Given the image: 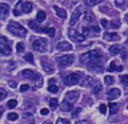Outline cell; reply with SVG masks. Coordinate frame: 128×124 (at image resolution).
Instances as JSON below:
<instances>
[{"instance_id":"cell-1","label":"cell","mask_w":128,"mask_h":124,"mask_svg":"<svg viewBox=\"0 0 128 124\" xmlns=\"http://www.w3.org/2000/svg\"><path fill=\"white\" fill-rule=\"evenodd\" d=\"M101 57V52L99 50H90L86 53H83L80 56V62L83 64H88L92 61L99 60Z\"/></svg>"},{"instance_id":"cell-2","label":"cell","mask_w":128,"mask_h":124,"mask_svg":"<svg viewBox=\"0 0 128 124\" xmlns=\"http://www.w3.org/2000/svg\"><path fill=\"white\" fill-rule=\"evenodd\" d=\"M7 29L9 32H11L13 35H16V36H19V37H25L26 36V29L19 23L17 22H14V21H10L8 26H7Z\"/></svg>"},{"instance_id":"cell-3","label":"cell","mask_w":128,"mask_h":124,"mask_svg":"<svg viewBox=\"0 0 128 124\" xmlns=\"http://www.w3.org/2000/svg\"><path fill=\"white\" fill-rule=\"evenodd\" d=\"M56 63H57V66L60 68V69H63V68H66L68 66H70L71 64H73L74 62V55H71V54H67V55H64V56H59L55 59Z\"/></svg>"},{"instance_id":"cell-4","label":"cell","mask_w":128,"mask_h":124,"mask_svg":"<svg viewBox=\"0 0 128 124\" xmlns=\"http://www.w3.org/2000/svg\"><path fill=\"white\" fill-rule=\"evenodd\" d=\"M47 40L44 39V38H38L36 40L33 41L32 43V47L35 51L37 52H40V53H43V52H46L47 51Z\"/></svg>"},{"instance_id":"cell-5","label":"cell","mask_w":128,"mask_h":124,"mask_svg":"<svg viewBox=\"0 0 128 124\" xmlns=\"http://www.w3.org/2000/svg\"><path fill=\"white\" fill-rule=\"evenodd\" d=\"M80 80H81V75L79 73H71L63 79V82L65 83V85L72 86V85L78 84L80 82Z\"/></svg>"},{"instance_id":"cell-6","label":"cell","mask_w":128,"mask_h":124,"mask_svg":"<svg viewBox=\"0 0 128 124\" xmlns=\"http://www.w3.org/2000/svg\"><path fill=\"white\" fill-rule=\"evenodd\" d=\"M11 51L12 50L8 43V40L5 37L0 36V53H2L4 55H10Z\"/></svg>"},{"instance_id":"cell-7","label":"cell","mask_w":128,"mask_h":124,"mask_svg":"<svg viewBox=\"0 0 128 124\" xmlns=\"http://www.w3.org/2000/svg\"><path fill=\"white\" fill-rule=\"evenodd\" d=\"M68 36L74 42H83L85 40V36L82 33L77 32L74 29H69L68 30Z\"/></svg>"},{"instance_id":"cell-8","label":"cell","mask_w":128,"mask_h":124,"mask_svg":"<svg viewBox=\"0 0 128 124\" xmlns=\"http://www.w3.org/2000/svg\"><path fill=\"white\" fill-rule=\"evenodd\" d=\"M21 74H22V76L24 77V78H26V79H29V80H31V81H36L37 79H39L40 77H41V75L39 74V73H37V72H35V71H32V70H30V69H25V70H23L22 72H21Z\"/></svg>"},{"instance_id":"cell-9","label":"cell","mask_w":128,"mask_h":124,"mask_svg":"<svg viewBox=\"0 0 128 124\" xmlns=\"http://www.w3.org/2000/svg\"><path fill=\"white\" fill-rule=\"evenodd\" d=\"M87 67H88V69L90 71H94V72H97V73H101L103 71V65L98 60L92 61V62L88 63V66Z\"/></svg>"},{"instance_id":"cell-10","label":"cell","mask_w":128,"mask_h":124,"mask_svg":"<svg viewBox=\"0 0 128 124\" xmlns=\"http://www.w3.org/2000/svg\"><path fill=\"white\" fill-rule=\"evenodd\" d=\"M78 98H79V93L77 91H69L65 95V100L70 103L76 102L78 100Z\"/></svg>"},{"instance_id":"cell-11","label":"cell","mask_w":128,"mask_h":124,"mask_svg":"<svg viewBox=\"0 0 128 124\" xmlns=\"http://www.w3.org/2000/svg\"><path fill=\"white\" fill-rule=\"evenodd\" d=\"M9 14V6L6 3H1L0 4V19L5 20Z\"/></svg>"},{"instance_id":"cell-12","label":"cell","mask_w":128,"mask_h":124,"mask_svg":"<svg viewBox=\"0 0 128 124\" xmlns=\"http://www.w3.org/2000/svg\"><path fill=\"white\" fill-rule=\"evenodd\" d=\"M103 37L106 41H117L120 39V36L115 32H105Z\"/></svg>"},{"instance_id":"cell-13","label":"cell","mask_w":128,"mask_h":124,"mask_svg":"<svg viewBox=\"0 0 128 124\" xmlns=\"http://www.w3.org/2000/svg\"><path fill=\"white\" fill-rule=\"evenodd\" d=\"M56 48L59 50V51H70L73 47L70 43L66 42V41H62V42H59L56 46Z\"/></svg>"},{"instance_id":"cell-14","label":"cell","mask_w":128,"mask_h":124,"mask_svg":"<svg viewBox=\"0 0 128 124\" xmlns=\"http://www.w3.org/2000/svg\"><path fill=\"white\" fill-rule=\"evenodd\" d=\"M120 95H121V92H120V90H119L118 88H112V89L108 92L107 97H108V100H115V99H117Z\"/></svg>"},{"instance_id":"cell-15","label":"cell","mask_w":128,"mask_h":124,"mask_svg":"<svg viewBox=\"0 0 128 124\" xmlns=\"http://www.w3.org/2000/svg\"><path fill=\"white\" fill-rule=\"evenodd\" d=\"M80 15H81V10L79 8H75V10L73 11V13L71 15V18H70V25L71 26H73L78 21Z\"/></svg>"},{"instance_id":"cell-16","label":"cell","mask_w":128,"mask_h":124,"mask_svg":"<svg viewBox=\"0 0 128 124\" xmlns=\"http://www.w3.org/2000/svg\"><path fill=\"white\" fill-rule=\"evenodd\" d=\"M33 9V4L31 2H24L21 3V11L24 13H30Z\"/></svg>"},{"instance_id":"cell-17","label":"cell","mask_w":128,"mask_h":124,"mask_svg":"<svg viewBox=\"0 0 128 124\" xmlns=\"http://www.w3.org/2000/svg\"><path fill=\"white\" fill-rule=\"evenodd\" d=\"M53 8H54V11L56 12L57 16H59L60 18L65 19V18L67 17V12H66L64 9H62V8H60V7H58V6H53Z\"/></svg>"},{"instance_id":"cell-18","label":"cell","mask_w":128,"mask_h":124,"mask_svg":"<svg viewBox=\"0 0 128 124\" xmlns=\"http://www.w3.org/2000/svg\"><path fill=\"white\" fill-rule=\"evenodd\" d=\"M60 106H61V110L64 111V112H69V111H71V110H72V107H73L72 103H70V102H68V101H66V100H63Z\"/></svg>"},{"instance_id":"cell-19","label":"cell","mask_w":128,"mask_h":124,"mask_svg":"<svg viewBox=\"0 0 128 124\" xmlns=\"http://www.w3.org/2000/svg\"><path fill=\"white\" fill-rule=\"evenodd\" d=\"M93 83H94L93 78H92L91 76H87V77L84 78V80H82L81 86H82V87H90V86L93 85Z\"/></svg>"},{"instance_id":"cell-20","label":"cell","mask_w":128,"mask_h":124,"mask_svg":"<svg viewBox=\"0 0 128 124\" xmlns=\"http://www.w3.org/2000/svg\"><path fill=\"white\" fill-rule=\"evenodd\" d=\"M41 63H42L43 69H44L47 73L52 74V73L54 72V68H53V66H52L51 64H49V63H47V62H45V61H41Z\"/></svg>"},{"instance_id":"cell-21","label":"cell","mask_w":128,"mask_h":124,"mask_svg":"<svg viewBox=\"0 0 128 124\" xmlns=\"http://www.w3.org/2000/svg\"><path fill=\"white\" fill-rule=\"evenodd\" d=\"M109 52L112 55H117V54H119L121 52V47L119 45H112L109 48Z\"/></svg>"},{"instance_id":"cell-22","label":"cell","mask_w":128,"mask_h":124,"mask_svg":"<svg viewBox=\"0 0 128 124\" xmlns=\"http://www.w3.org/2000/svg\"><path fill=\"white\" fill-rule=\"evenodd\" d=\"M84 19H85L86 21H88V22H92V21H94V19H95V16H94V14L92 13V11H90V10H87V11L85 12V15H84Z\"/></svg>"},{"instance_id":"cell-23","label":"cell","mask_w":128,"mask_h":124,"mask_svg":"<svg viewBox=\"0 0 128 124\" xmlns=\"http://www.w3.org/2000/svg\"><path fill=\"white\" fill-rule=\"evenodd\" d=\"M109 108H110V114H116L118 112V109H119V106L117 103H110L109 104Z\"/></svg>"},{"instance_id":"cell-24","label":"cell","mask_w":128,"mask_h":124,"mask_svg":"<svg viewBox=\"0 0 128 124\" xmlns=\"http://www.w3.org/2000/svg\"><path fill=\"white\" fill-rule=\"evenodd\" d=\"M45 18H46V14H45L44 11H39V12L37 13V15H36V19H37V21H38L39 23L43 22V21L45 20Z\"/></svg>"},{"instance_id":"cell-25","label":"cell","mask_w":128,"mask_h":124,"mask_svg":"<svg viewBox=\"0 0 128 124\" xmlns=\"http://www.w3.org/2000/svg\"><path fill=\"white\" fill-rule=\"evenodd\" d=\"M103 0H85V4L88 6V7H93L99 3H101Z\"/></svg>"},{"instance_id":"cell-26","label":"cell","mask_w":128,"mask_h":124,"mask_svg":"<svg viewBox=\"0 0 128 124\" xmlns=\"http://www.w3.org/2000/svg\"><path fill=\"white\" fill-rule=\"evenodd\" d=\"M101 88H102L101 83L97 81V82H95V83H94V85H93V87H92V92H93L94 94H97V93L101 90Z\"/></svg>"},{"instance_id":"cell-27","label":"cell","mask_w":128,"mask_h":124,"mask_svg":"<svg viewBox=\"0 0 128 124\" xmlns=\"http://www.w3.org/2000/svg\"><path fill=\"white\" fill-rule=\"evenodd\" d=\"M110 27L113 29H117L120 27V20L119 19H113L110 21Z\"/></svg>"},{"instance_id":"cell-28","label":"cell","mask_w":128,"mask_h":124,"mask_svg":"<svg viewBox=\"0 0 128 124\" xmlns=\"http://www.w3.org/2000/svg\"><path fill=\"white\" fill-rule=\"evenodd\" d=\"M121 70V67H119V68H117V65H116V63L114 62V61H112L110 64H109V67H108V71L109 72H113V71H116V70Z\"/></svg>"},{"instance_id":"cell-29","label":"cell","mask_w":128,"mask_h":124,"mask_svg":"<svg viewBox=\"0 0 128 124\" xmlns=\"http://www.w3.org/2000/svg\"><path fill=\"white\" fill-rule=\"evenodd\" d=\"M57 107H58V100L56 98H52L50 100V108L52 110H55Z\"/></svg>"},{"instance_id":"cell-30","label":"cell","mask_w":128,"mask_h":124,"mask_svg":"<svg viewBox=\"0 0 128 124\" xmlns=\"http://www.w3.org/2000/svg\"><path fill=\"white\" fill-rule=\"evenodd\" d=\"M28 25H29V27H30L31 29H33V30H35V31H38V29H39L38 24H36V22L33 21V20H30L29 23H28Z\"/></svg>"},{"instance_id":"cell-31","label":"cell","mask_w":128,"mask_h":124,"mask_svg":"<svg viewBox=\"0 0 128 124\" xmlns=\"http://www.w3.org/2000/svg\"><path fill=\"white\" fill-rule=\"evenodd\" d=\"M48 91L51 93H57L58 92V87L56 84H50L48 86Z\"/></svg>"},{"instance_id":"cell-32","label":"cell","mask_w":128,"mask_h":124,"mask_svg":"<svg viewBox=\"0 0 128 124\" xmlns=\"http://www.w3.org/2000/svg\"><path fill=\"white\" fill-rule=\"evenodd\" d=\"M104 82H105L106 85H111V84L114 82V81H113V77L110 76V75H106V76L104 77Z\"/></svg>"},{"instance_id":"cell-33","label":"cell","mask_w":128,"mask_h":124,"mask_svg":"<svg viewBox=\"0 0 128 124\" xmlns=\"http://www.w3.org/2000/svg\"><path fill=\"white\" fill-rule=\"evenodd\" d=\"M16 105H17V101H16L15 99H11V100H9L8 103H7V106H8L9 109H13V108H15Z\"/></svg>"},{"instance_id":"cell-34","label":"cell","mask_w":128,"mask_h":124,"mask_svg":"<svg viewBox=\"0 0 128 124\" xmlns=\"http://www.w3.org/2000/svg\"><path fill=\"white\" fill-rule=\"evenodd\" d=\"M7 118H8V120H10V121H15V120L18 119V114H17V113H14V112H11V113L8 114Z\"/></svg>"},{"instance_id":"cell-35","label":"cell","mask_w":128,"mask_h":124,"mask_svg":"<svg viewBox=\"0 0 128 124\" xmlns=\"http://www.w3.org/2000/svg\"><path fill=\"white\" fill-rule=\"evenodd\" d=\"M120 81L123 85L128 86V75H120Z\"/></svg>"},{"instance_id":"cell-36","label":"cell","mask_w":128,"mask_h":124,"mask_svg":"<svg viewBox=\"0 0 128 124\" xmlns=\"http://www.w3.org/2000/svg\"><path fill=\"white\" fill-rule=\"evenodd\" d=\"M42 85H43V77L41 76L39 79H37L36 81H34V86L36 88H40Z\"/></svg>"},{"instance_id":"cell-37","label":"cell","mask_w":128,"mask_h":124,"mask_svg":"<svg viewBox=\"0 0 128 124\" xmlns=\"http://www.w3.org/2000/svg\"><path fill=\"white\" fill-rule=\"evenodd\" d=\"M24 49H25V47H24V44H23V43L19 42V43L16 44V50H17V52L21 53V52L24 51Z\"/></svg>"},{"instance_id":"cell-38","label":"cell","mask_w":128,"mask_h":124,"mask_svg":"<svg viewBox=\"0 0 128 124\" xmlns=\"http://www.w3.org/2000/svg\"><path fill=\"white\" fill-rule=\"evenodd\" d=\"M24 59L26 60V61H28V62H30V63H34V59H33V56H32V54L31 53H26V55L24 56Z\"/></svg>"},{"instance_id":"cell-39","label":"cell","mask_w":128,"mask_h":124,"mask_svg":"<svg viewBox=\"0 0 128 124\" xmlns=\"http://www.w3.org/2000/svg\"><path fill=\"white\" fill-rule=\"evenodd\" d=\"M6 96H7V92H6V90L3 89V88H0V101L4 100V99L6 98Z\"/></svg>"},{"instance_id":"cell-40","label":"cell","mask_w":128,"mask_h":124,"mask_svg":"<svg viewBox=\"0 0 128 124\" xmlns=\"http://www.w3.org/2000/svg\"><path fill=\"white\" fill-rule=\"evenodd\" d=\"M56 124H70V122L65 118H58L56 121Z\"/></svg>"},{"instance_id":"cell-41","label":"cell","mask_w":128,"mask_h":124,"mask_svg":"<svg viewBox=\"0 0 128 124\" xmlns=\"http://www.w3.org/2000/svg\"><path fill=\"white\" fill-rule=\"evenodd\" d=\"M115 5L117 7H124L125 5V0H115Z\"/></svg>"},{"instance_id":"cell-42","label":"cell","mask_w":128,"mask_h":124,"mask_svg":"<svg viewBox=\"0 0 128 124\" xmlns=\"http://www.w3.org/2000/svg\"><path fill=\"white\" fill-rule=\"evenodd\" d=\"M29 88H30V86H29L28 84H23V85L20 86V92H25V91H27Z\"/></svg>"},{"instance_id":"cell-43","label":"cell","mask_w":128,"mask_h":124,"mask_svg":"<svg viewBox=\"0 0 128 124\" xmlns=\"http://www.w3.org/2000/svg\"><path fill=\"white\" fill-rule=\"evenodd\" d=\"M99 110L102 114H105L106 113V105L105 104H100V107H99Z\"/></svg>"},{"instance_id":"cell-44","label":"cell","mask_w":128,"mask_h":124,"mask_svg":"<svg viewBox=\"0 0 128 124\" xmlns=\"http://www.w3.org/2000/svg\"><path fill=\"white\" fill-rule=\"evenodd\" d=\"M21 12H22V11H20V10H19L18 8H16V7H15V9L13 10V14H14L15 16H19V15L21 14Z\"/></svg>"},{"instance_id":"cell-45","label":"cell","mask_w":128,"mask_h":124,"mask_svg":"<svg viewBox=\"0 0 128 124\" xmlns=\"http://www.w3.org/2000/svg\"><path fill=\"white\" fill-rule=\"evenodd\" d=\"M100 23H101V25H102V27H107V24H108V21L106 20V19H101V21H100Z\"/></svg>"},{"instance_id":"cell-46","label":"cell","mask_w":128,"mask_h":124,"mask_svg":"<svg viewBox=\"0 0 128 124\" xmlns=\"http://www.w3.org/2000/svg\"><path fill=\"white\" fill-rule=\"evenodd\" d=\"M48 35H49L50 37H54V35H55V30H54V28H50V29H49Z\"/></svg>"},{"instance_id":"cell-47","label":"cell","mask_w":128,"mask_h":124,"mask_svg":"<svg viewBox=\"0 0 128 124\" xmlns=\"http://www.w3.org/2000/svg\"><path fill=\"white\" fill-rule=\"evenodd\" d=\"M89 29H90V31L92 30V31H94V32H96V33L100 31V29H99V27H98V26H92V27H90Z\"/></svg>"},{"instance_id":"cell-48","label":"cell","mask_w":128,"mask_h":124,"mask_svg":"<svg viewBox=\"0 0 128 124\" xmlns=\"http://www.w3.org/2000/svg\"><path fill=\"white\" fill-rule=\"evenodd\" d=\"M40 113H41L42 115H48V113H49V110H48L47 108H43V109H41Z\"/></svg>"},{"instance_id":"cell-49","label":"cell","mask_w":128,"mask_h":124,"mask_svg":"<svg viewBox=\"0 0 128 124\" xmlns=\"http://www.w3.org/2000/svg\"><path fill=\"white\" fill-rule=\"evenodd\" d=\"M16 84H17V83L14 82V81H9V82H8V85H9L11 88H15V87H16Z\"/></svg>"},{"instance_id":"cell-50","label":"cell","mask_w":128,"mask_h":124,"mask_svg":"<svg viewBox=\"0 0 128 124\" xmlns=\"http://www.w3.org/2000/svg\"><path fill=\"white\" fill-rule=\"evenodd\" d=\"M75 124H90L88 121H86V120H81V121H78V122H76Z\"/></svg>"},{"instance_id":"cell-51","label":"cell","mask_w":128,"mask_h":124,"mask_svg":"<svg viewBox=\"0 0 128 124\" xmlns=\"http://www.w3.org/2000/svg\"><path fill=\"white\" fill-rule=\"evenodd\" d=\"M80 110H81L80 108H77V109H76V111H75V113H74V114H72V116H73V117H76V116H77V114L79 113V111H80Z\"/></svg>"},{"instance_id":"cell-52","label":"cell","mask_w":128,"mask_h":124,"mask_svg":"<svg viewBox=\"0 0 128 124\" xmlns=\"http://www.w3.org/2000/svg\"><path fill=\"white\" fill-rule=\"evenodd\" d=\"M3 112H4V108L2 106H0V117L3 115Z\"/></svg>"},{"instance_id":"cell-53","label":"cell","mask_w":128,"mask_h":124,"mask_svg":"<svg viewBox=\"0 0 128 124\" xmlns=\"http://www.w3.org/2000/svg\"><path fill=\"white\" fill-rule=\"evenodd\" d=\"M43 124H52V122H51V121H49V120H47V121H45Z\"/></svg>"},{"instance_id":"cell-54","label":"cell","mask_w":128,"mask_h":124,"mask_svg":"<svg viewBox=\"0 0 128 124\" xmlns=\"http://www.w3.org/2000/svg\"><path fill=\"white\" fill-rule=\"evenodd\" d=\"M28 124H35V122H34V121H33V120H32V121H31V122H29V123H28Z\"/></svg>"},{"instance_id":"cell-55","label":"cell","mask_w":128,"mask_h":124,"mask_svg":"<svg viewBox=\"0 0 128 124\" xmlns=\"http://www.w3.org/2000/svg\"><path fill=\"white\" fill-rule=\"evenodd\" d=\"M126 20H127V22H128V14H127V16H126Z\"/></svg>"},{"instance_id":"cell-56","label":"cell","mask_w":128,"mask_h":124,"mask_svg":"<svg viewBox=\"0 0 128 124\" xmlns=\"http://www.w3.org/2000/svg\"><path fill=\"white\" fill-rule=\"evenodd\" d=\"M127 109H128V107H127Z\"/></svg>"}]
</instances>
